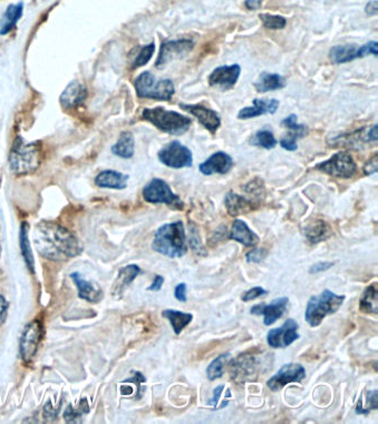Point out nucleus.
Segmentation results:
<instances>
[{"label":"nucleus","mask_w":378,"mask_h":424,"mask_svg":"<svg viewBox=\"0 0 378 424\" xmlns=\"http://www.w3.org/2000/svg\"><path fill=\"white\" fill-rule=\"evenodd\" d=\"M34 243L38 253L52 261L72 259L83 251L80 243L71 232L52 222H43L36 226Z\"/></svg>","instance_id":"obj_1"},{"label":"nucleus","mask_w":378,"mask_h":424,"mask_svg":"<svg viewBox=\"0 0 378 424\" xmlns=\"http://www.w3.org/2000/svg\"><path fill=\"white\" fill-rule=\"evenodd\" d=\"M152 248L170 259H179L188 253L184 224L181 220L164 224L155 232Z\"/></svg>","instance_id":"obj_2"},{"label":"nucleus","mask_w":378,"mask_h":424,"mask_svg":"<svg viewBox=\"0 0 378 424\" xmlns=\"http://www.w3.org/2000/svg\"><path fill=\"white\" fill-rule=\"evenodd\" d=\"M345 295L336 294L330 289H324L321 294L314 295L307 303L305 319L312 328H317L328 315H335L345 302Z\"/></svg>","instance_id":"obj_3"},{"label":"nucleus","mask_w":378,"mask_h":424,"mask_svg":"<svg viewBox=\"0 0 378 424\" xmlns=\"http://www.w3.org/2000/svg\"><path fill=\"white\" fill-rule=\"evenodd\" d=\"M142 117L154 125L161 132L170 135H183L188 132L192 121L182 114L164 107L147 108L143 110Z\"/></svg>","instance_id":"obj_4"},{"label":"nucleus","mask_w":378,"mask_h":424,"mask_svg":"<svg viewBox=\"0 0 378 424\" xmlns=\"http://www.w3.org/2000/svg\"><path fill=\"white\" fill-rule=\"evenodd\" d=\"M41 164V146L36 143H27L22 137L15 139L9 155L11 171L25 175L36 171Z\"/></svg>","instance_id":"obj_5"},{"label":"nucleus","mask_w":378,"mask_h":424,"mask_svg":"<svg viewBox=\"0 0 378 424\" xmlns=\"http://www.w3.org/2000/svg\"><path fill=\"white\" fill-rule=\"evenodd\" d=\"M134 87L140 98H150V100H163V102L171 100L175 93L172 80H158L154 75L150 72H144L138 75V77L134 82Z\"/></svg>","instance_id":"obj_6"},{"label":"nucleus","mask_w":378,"mask_h":424,"mask_svg":"<svg viewBox=\"0 0 378 424\" xmlns=\"http://www.w3.org/2000/svg\"><path fill=\"white\" fill-rule=\"evenodd\" d=\"M143 199L151 204H166L174 210H183L184 203L168 186V183L161 179H153L143 188Z\"/></svg>","instance_id":"obj_7"},{"label":"nucleus","mask_w":378,"mask_h":424,"mask_svg":"<svg viewBox=\"0 0 378 424\" xmlns=\"http://www.w3.org/2000/svg\"><path fill=\"white\" fill-rule=\"evenodd\" d=\"M318 171L336 179H351L357 173V164L347 152H338L316 166Z\"/></svg>","instance_id":"obj_8"},{"label":"nucleus","mask_w":378,"mask_h":424,"mask_svg":"<svg viewBox=\"0 0 378 424\" xmlns=\"http://www.w3.org/2000/svg\"><path fill=\"white\" fill-rule=\"evenodd\" d=\"M43 333H44V328L38 319L28 323L22 331L20 351L22 361L25 363L33 361V358L36 356L39 344L42 341Z\"/></svg>","instance_id":"obj_9"},{"label":"nucleus","mask_w":378,"mask_h":424,"mask_svg":"<svg viewBox=\"0 0 378 424\" xmlns=\"http://www.w3.org/2000/svg\"><path fill=\"white\" fill-rule=\"evenodd\" d=\"M162 164L171 168L191 167L194 164V155L188 147L180 142L174 141L163 147L158 154Z\"/></svg>","instance_id":"obj_10"},{"label":"nucleus","mask_w":378,"mask_h":424,"mask_svg":"<svg viewBox=\"0 0 378 424\" xmlns=\"http://www.w3.org/2000/svg\"><path fill=\"white\" fill-rule=\"evenodd\" d=\"M194 43L190 39H179V40H168L161 45L160 54L158 61L155 63L157 68L163 67L171 63L174 59L185 57L192 52Z\"/></svg>","instance_id":"obj_11"},{"label":"nucleus","mask_w":378,"mask_h":424,"mask_svg":"<svg viewBox=\"0 0 378 424\" xmlns=\"http://www.w3.org/2000/svg\"><path fill=\"white\" fill-rule=\"evenodd\" d=\"M306 377V370L298 363H288L282 365L276 374L269 379L267 386L271 391L282 390L289 383H301Z\"/></svg>","instance_id":"obj_12"},{"label":"nucleus","mask_w":378,"mask_h":424,"mask_svg":"<svg viewBox=\"0 0 378 424\" xmlns=\"http://www.w3.org/2000/svg\"><path fill=\"white\" fill-rule=\"evenodd\" d=\"M299 325L296 319H288L280 328H272L267 334V342L269 347L273 349H284L290 347L293 342L300 338L298 331Z\"/></svg>","instance_id":"obj_13"},{"label":"nucleus","mask_w":378,"mask_h":424,"mask_svg":"<svg viewBox=\"0 0 378 424\" xmlns=\"http://www.w3.org/2000/svg\"><path fill=\"white\" fill-rule=\"evenodd\" d=\"M289 304V298H279L273 300L270 304L260 303L252 306L250 313L252 315H263L265 317V325L269 326L282 319L284 312L287 310Z\"/></svg>","instance_id":"obj_14"},{"label":"nucleus","mask_w":378,"mask_h":424,"mask_svg":"<svg viewBox=\"0 0 378 424\" xmlns=\"http://www.w3.org/2000/svg\"><path fill=\"white\" fill-rule=\"evenodd\" d=\"M241 67L237 63L231 66H220L215 69L209 76V84L224 91L231 89L240 77Z\"/></svg>","instance_id":"obj_15"},{"label":"nucleus","mask_w":378,"mask_h":424,"mask_svg":"<svg viewBox=\"0 0 378 424\" xmlns=\"http://www.w3.org/2000/svg\"><path fill=\"white\" fill-rule=\"evenodd\" d=\"M180 107L191 115H194L202 126L205 127L211 134H216L221 126L220 116L217 112L202 105H185L180 104Z\"/></svg>","instance_id":"obj_16"},{"label":"nucleus","mask_w":378,"mask_h":424,"mask_svg":"<svg viewBox=\"0 0 378 424\" xmlns=\"http://www.w3.org/2000/svg\"><path fill=\"white\" fill-rule=\"evenodd\" d=\"M232 379L239 384L247 381H252V377L256 375L257 361L250 354H242L232 361Z\"/></svg>","instance_id":"obj_17"},{"label":"nucleus","mask_w":378,"mask_h":424,"mask_svg":"<svg viewBox=\"0 0 378 424\" xmlns=\"http://www.w3.org/2000/svg\"><path fill=\"white\" fill-rule=\"evenodd\" d=\"M233 167V160L230 155L224 152H217L208 158L205 162L200 164L199 169L203 175L210 176L213 174L229 173Z\"/></svg>","instance_id":"obj_18"},{"label":"nucleus","mask_w":378,"mask_h":424,"mask_svg":"<svg viewBox=\"0 0 378 424\" xmlns=\"http://www.w3.org/2000/svg\"><path fill=\"white\" fill-rule=\"evenodd\" d=\"M228 237L230 240L240 243L246 248H254L259 244L260 241L259 236L242 220H235L233 222Z\"/></svg>","instance_id":"obj_19"},{"label":"nucleus","mask_w":378,"mask_h":424,"mask_svg":"<svg viewBox=\"0 0 378 424\" xmlns=\"http://www.w3.org/2000/svg\"><path fill=\"white\" fill-rule=\"evenodd\" d=\"M224 205L226 212L230 216H238V215L247 214L258 209L257 203L252 199H246L243 196L238 195L233 192H229L224 197Z\"/></svg>","instance_id":"obj_20"},{"label":"nucleus","mask_w":378,"mask_h":424,"mask_svg":"<svg viewBox=\"0 0 378 424\" xmlns=\"http://www.w3.org/2000/svg\"><path fill=\"white\" fill-rule=\"evenodd\" d=\"M71 278L74 281L75 285L78 287V296L80 298L91 302V303H97L102 300L103 292L100 287L85 280L83 276L80 275V273H72Z\"/></svg>","instance_id":"obj_21"},{"label":"nucleus","mask_w":378,"mask_h":424,"mask_svg":"<svg viewBox=\"0 0 378 424\" xmlns=\"http://www.w3.org/2000/svg\"><path fill=\"white\" fill-rule=\"evenodd\" d=\"M252 107H245L238 114L239 119H250L265 114L276 113L279 107V102L277 100H254Z\"/></svg>","instance_id":"obj_22"},{"label":"nucleus","mask_w":378,"mask_h":424,"mask_svg":"<svg viewBox=\"0 0 378 424\" xmlns=\"http://www.w3.org/2000/svg\"><path fill=\"white\" fill-rule=\"evenodd\" d=\"M86 96H87V91H86L85 87L74 80L61 93L59 100H61V106H64V107L75 108L78 107L85 102Z\"/></svg>","instance_id":"obj_23"},{"label":"nucleus","mask_w":378,"mask_h":424,"mask_svg":"<svg viewBox=\"0 0 378 424\" xmlns=\"http://www.w3.org/2000/svg\"><path fill=\"white\" fill-rule=\"evenodd\" d=\"M129 175L119 173V172L106 169L101 172L95 179V184L99 188H112V190H124L127 186Z\"/></svg>","instance_id":"obj_24"},{"label":"nucleus","mask_w":378,"mask_h":424,"mask_svg":"<svg viewBox=\"0 0 378 424\" xmlns=\"http://www.w3.org/2000/svg\"><path fill=\"white\" fill-rule=\"evenodd\" d=\"M333 235L330 226L321 220H315L305 229V236L312 244L325 242Z\"/></svg>","instance_id":"obj_25"},{"label":"nucleus","mask_w":378,"mask_h":424,"mask_svg":"<svg viewBox=\"0 0 378 424\" xmlns=\"http://www.w3.org/2000/svg\"><path fill=\"white\" fill-rule=\"evenodd\" d=\"M141 273V268L136 264L127 265V266L121 268L119 276H117L115 283H114V294H121Z\"/></svg>","instance_id":"obj_26"},{"label":"nucleus","mask_w":378,"mask_h":424,"mask_svg":"<svg viewBox=\"0 0 378 424\" xmlns=\"http://www.w3.org/2000/svg\"><path fill=\"white\" fill-rule=\"evenodd\" d=\"M284 86H286V80L282 76L267 72L261 73L257 82L254 83V87L259 93L278 91L284 89Z\"/></svg>","instance_id":"obj_27"},{"label":"nucleus","mask_w":378,"mask_h":424,"mask_svg":"<svg viewBox=\"0 0 378 424\" xmlns=\"http://www.w3.org/2000/svg\"><path fill=\"white\" fill-rule=\"evenodd\" d=\"M358 47L356 45H338L331 48L329 58L334 63H351L358 58Z\"/></svg>","instance_id":"obj_28"},{"label":"nucleus","mask_w":378,"mask_h":424,"mask_svg":"<svg viewBox=\"0 0 378 424\" xmlns=\"http://www.w3.org/2000/svg\"><path fill=\"white\" fill-rule=\"evenodd\" d=\"M162 315L163 317L168 319V322L171 323L174 333L177 335L181 334V332L194 321V315L177 311V310H164L162 312Z\"/></svg>","instance_id":"obj_29"},{"label":"nucleus","mask_w":378,"mask_h":424,"mask_svg":"<svg viewBox=\"0 0 378 424\" xmlns=\"http://www.w3.org/2000/svg\"><path fill=\"white\" fill-rule=\"evenodd\" d=\"M134 149H136V143H134L132 132H122L117 142L114 144L112 152L119 158L129 160V158H133Z\"/></svg>","instance_id":"obj_30"},{"label":"nucleus","mask_w":378,"mask_h":424,"mask_svg":"<svg viewBox=\"0 0 378 424\" xmlns=\"http://www.w3.org/2000/svg\"><path fill=\"white\" fill-rule=\"evenodd\" d=\"M22 16V5L9 6L3 14V20L0 22V35H6L14 29L18 20Z\"/></svg>","instance_id":"obj_31"},{"label":"nucleus","mask_w":378,"mask_h":424,"mask_svg":"<svg viewBox=\"0 0 378 424\" xmlns=\"http://www.w3.org/2000/svg\"><path fill=\"white\" fill-rule=\"evenodd\" d=\"M377 287L370 284L363 293L362 298L359 301V310L363 313H375L377 315Z\"/></svg>","instance_id":"obj_32"},{"label":"nucleus","mask_w":378,"mask_h":424,"mask_svg":"<svg viewBox=\"0 0 378 424\" xmlns=\"http://www.w3.org/2000/svg\"><path fill=\"white\" fill-rule=\"evenodd\" d=\"M28 231H29V226L26 222H24L20 226V248H22V255L25 259L28 270L34 273L35 272V262H34L33 253H31Z\"/></svg>","instance_id":"obj_33"},{"label":"nucleus","mask_w":378,"mask_h":424,"mask_svg":"<svg viewBox=\"0 0 378 424\" xmlns=\"http://www.w3.org/2000/svg\"><path fill=\"white\" fill-rule=\"evenodd\" d=\"M231 358L230 353H224L221 356H217L207 369V377L210 381H216L220 377H222L224 373V367H226V362L229 361V358Z\"/></svg>","instance_id":"obj_34"},{"label":"nucleus","mask_w":378,"mask_h":424,"mask_svg":"<svg viewBox=\"0 0 378 424\" xmlns=\"http://www.w3.org/2000/svg\"><path fill=\"white\" fill-rule=\"evenodd\" d=\"M252 144L261 147V149H272L273 147H276L278 142H277L276 137L273 136L272 132L263 130H259V132L254 135V139H252Z\"/></svg>","instance_id":"obj_35"},{"label":"nucleus","mask_w":378,"mask_h":424,"mask_svg":"<svg viewBox=\"0 0 378 424\" xmlns=\"http://www.w3.org/2000/svg\"><path fill=\"white\" fill-rule=\"evenodd\" d=\"M260 20L263 26L268 29H284L287 25V20L279 15L260 14Z\"/></svg>","instance_id":"obj_36"},{"label":"nucleus","mask_w":378,"mask_h":424,"mask_svg":"<svg viewBox=\"0 0 378 424\" xmlns=\"http://www.w3.org/2000/svg\"><path fill=\"white\" fill-rule=\"evenodd\" d=\"M86 400H82V402H80V408L74 409L73 408L72 404L68 405V408L65 411V420L69 423H72V422H78V420L82 419V416H83L84 414L86 412H89V405H86L85 408H84V405L86 404Z\"/></svg>","instance_id":"obj_37"},{"label":"nucleus","mask_w":378,"mask_h":424,"mask_svg":"<svg viewBox=\"0 0 378 424\" xmlns=\"http://www.w3.org/2000/svg\"><path fill=\"white\" fill-rule=\"evenodd\" d=\"M155 45L154 43L147 45L142 48L141 52L138 53V57L136 58L134 63H133V68H138V67L144 66L149 63L150 59L152 58L153 54H154Z\"/></svg>","instance_id":"obj_38"},{"label":"nucleus","mask_w":378,"mask_h":424,"mask_svg":"<svg viewBox=\"0 0 378 424\" xmlns=\"http://www.w3.org/2000/svg\"><path fill=\"white\" fill-rule=\"evenodd\" d=\"M189 243H190V246L192 250H194V253L198 254V255H201V257H205L207 255V251H205V248H203V244H202L201 238H200L199 233L196 231V227L190 225V237H189Z\"/></svg>","instance_id":"obj_39"},{"label":"nucleus","mask_w":378,"mask_h":424,"mask_svg":"<svg viewBox=\"0 0 378 424\" xmlns=\"http://www.w3.org/2000/svg\"><path fill=\"white\" fill-rule=\"evenodd\" d=\"M282 125H284V127L289 128L290 132H296V134H299L300 136H304L307 132L306 126H305V125L298 124L297 116L293 115V114L286 117V119L282 121Z\"/></svg>","instance_id":"obj_40"},{"label":"nucleus","mask_w":378,"mask_h":424,"mask_svg":"<svg viewBox=\"0 0 378 424\" xmlns=\"http://www.w3.org/2000/svg\"><path fill=\"white\" fill-rule=\"evenodd\" d=\"M299 137H301L299 134H296L293 132H288V135L286 137L282 138V141H280V145H282V149H286V151H289V152H295L298 149V145H297V139Z\"/></svg>","instance_id":"obj_41"},{"label":"nucleus","mask_w":378,"mask_h":424,"mask_svg":"<svg viewBox=\"0 0 378 424\" xmlns=\"http://www.w3.org/2000/svg\"><path fill=\"white\" fill-rule=\"evenodd\" d=\"M267 250L266 248H254L252 251L247 253V262L248 263H260L263 262L265 257H267Z\"/></svg>","instance_id":"obj_42"},{"label":"nucleus","mask_w":378,"mask_h":424,"mask_svg":"<svg viewBox=\"0 0 378 424\" xmlns=\"http://www.w3.org/2000/svg\"><path fill=\"white\" fill-rule=\"evenodd\" d=\"M268 294L267 289H263V287H252V289H249L247 292L242 294L243 302H250V301L256 300V298H261L263 295Z\"/></svg>","instance_id":"obj_43"},{"label":"nucleus","mask_w":378,"mask_h":424,"mask_svg":"<svg viewBox=\"0 0 378 424\" xmlns=\"http://www.w3.org/2000/svg\"><path fill=\"white\" fill-rule=\"evenodd\" d=\"M378 44L377 42H370L363 45L362 47H358V58L368 57L370 55L377 56Z\"/></svg>","instance_id":"obj_44"},{"label":"nucleus","mask_w":378,"mask_h":424,"mask_svg":"<svg viewBox=\"0 0 378 424\" xmlns=\"http://www.w3.org/2000/svg\"><path fill=\"white\" fill-rule=\"evenodd\" d=\"M377 391H368L366 393V408L364 409L365 414H370V411L377 410L378 408Z\"/></svg>","instance_id":"obj_45"},{"label":"nucleus","mask_w":378,"mask_h":424,"mask_svg":"<svg viewBox=\"0 0 378 424\" xmlns=\"http://www.w3.org/2000/svg\"><path fill=\"white\" fill-rule=\"evenodd\" d=\"M145 381H147V379H145V377H144V375L142 374L141 372H134V375H133V377H131V379H129V380L124 381V382L134 383V384H136V388H138V399H141V397H142L141 386H142V383L145 382Z\"/></svg>","instance_id":"obj_46"},{"label":"nucleus","mask_w":378,"mask_h":424,"mask_svg":"<svg viewBox=\"0 0 378 424\" xmlns=\"http://www.w3.org/2000/svg\"><path fill=\"white\" fill-rule=\"evenodd\" d=\"M187 289H188V287H187V284L185 283L177 284L175 289H174V296L181 303H185L188 301V298H187Z\"/></svg>","instance_id":"obj_47"},{"label":"nucleus","mask_w":378,"mask_h":424,"mask_svg":"<svg viewBox=\"0 0 378 424\" xmlns=\"http://www.w3.org/2000/svg\"><path fill=\"white\" fill-rule=\"evenodd\" d=\"M226 236V226H220L216 232H213V237L209 241L210 246H216L217 243L221 242L224 240V237Z\"/></svg>","instance_id":"obj_48"},{"label":"nucleus","mask_w":378,"mask_h":424,"mask_svg":"<svg viewBox=\"0 0 378 424\" xmlns=\"http://www.w3.org/2000/svg\"><path fill=\"white\" fill-rule=\"evenodd\" d=\"M224 384H221V386H217V388L213 390L212 399L209 400V402H208V404L212 405L213 411H217V408H218V403L219 401H220L222 392H224Z\"/></svg>","instance_id":"obj_49"},{"label":"nucleus","mask_w":378,"mask_h":424,"mask_svg":"<svg viewBox=\"0 0 378 424\" xmlns=\"http://www.w3.org/2000/svg\"><path fill=\"white\" fill-rule=\"evenodd\" d=\"M334 265V262L316 263V264H314L310 267V274H318V273L325 272V271L329 270V268H331Z\"/></svg>","instance_id":"obj_50"},{"label":"nucleus","mask_w":378,"mask_h":424,"mask_svg":"<svg viewBox=\"0 0 378 424\" xmlns=\"http://www.w3.org/2000/svg\"><path fill=\"white\" fill-rule=\"evenodd\" d=\"M364 173L366 175H373L374 173H377V154H375V158H372L364 166Z\"/></svg>","instance_id":"obj_51"},{"label":"nucleus","mask_w":378,"mask_h":424,"mask_svg":"<svg viewBox=\"0 0 378 424\" xmlns=\"http://www.w3.org/2000/svg\"><path fill=\"white\" fill-rule=\"evenodd\" d=\"M8 302L6 300L5 296L0 293V324L5 321L7 311H8Z\"/></svg>","instance_id":"obj_52"},{"label":"nucleus","mask_w":378,"mask_h":424,"mask_svg":"<svg viewBox=\"0 0 378 424\" xmlns=\"http://www.w3.org/2000/svg\"><path fill=\"white\" fill-rule=\"evenodd\" d=\"M163 283H164V278L162 275H155L152 284L147 287V289L153 291V292H158V291L162 289Z\"/></svg>","instance_id":"obj_53"},{"label":"nucleus","mask_w":378,"mask_h":424,"mask_svg":"<svg viewBox=\"0 0 378 424\" xmlns=\"http://www.w3.org/2000/svg\"><path fill=\"white\" fill-rule=\"evenodd\" d=\"M365 13L368 14V16H375L377 14V0H370L365 8Z\"/></svg>","instance_id":"obj_54"},{"label":"nucleus","mask_w":378,"mask_h":424,"mask_svg":"<svg viewBox=\"0 0 378 424\" xmlns=\"http://www.w3.org/2000/svg\"><path fill=\"white\" fill-rule=\"evenodd\" d=\"M377 125H374L370 132L366 134V142H377Z\"/></svg>","instance_id":"obj_55"},{"label":"nucleus","mask_w":378,"mask_h":424,"mask_svg":"<svg viewBox=\"0 0 378 424\" xmlns=\"http://www.w3.org/2000/svg\"><path fill=\"white\" fill-rule=\"evenodd\" d=\"M263 0H246V7L250 10H257L261 7Z\"/></svg>","instance_id":"obj_56"},{"label":"nucleus","mask_w":378,"mask_h":424,"mask_svg":"<svg viewBox=\"0 0 378 424\" xmlns=\"http://www.w3.org/2000/svg\"><path fill=\"white\" fill-rule=\"evenodd\" d=\"M0 254H1V246H0Z\"/></svg>","instance_id":"obj_57"}]
</instances>
